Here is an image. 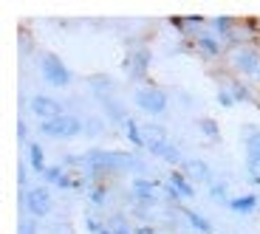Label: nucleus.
<instances>
[{
	"mask_svg": "<svg viewBox=\"0 0 260 234\" xmlns=\"http://www.w3.org/2000/svg\"><path fill=\"white\" fill-rule=\"evenodd\" d=\"M85 167L102 175V172H144V164L130 152H108V150H91L85 155Z\"/></svg>",
	"mask_w": 260,
	"mask_h": 234,
	"instance_id": "obj_1",
	"label": "nucleus"
},
{
	"mask_svg": "<svg viewBox=\"0 0 260 234\" xmlns=\"http://www.w3.org/2000/svg\"><path fill=\"white\" fill-rule=\"evenodd\" d=\"M144 133V150H150L153 155H158L161 161L173 164V167H181L187 158L178 152V147H173V144L167 141V130L164 127H158V124H144L142 127Z\"/></svg>",
	"mask_w": 260,
	"mask_h": 234,
	"instance_id": "obj_2",
	"label": "nucleus"
},
{
	"mask_svg": "<svg viewBox=\"0 0 260 234\" xmlns=\"http://www.w3.org/2000/svg\"><path fill=\"white\" fill-rule=\"evenodd\" d=\"M85 130V122L74 113H62L57 119H48V122H40V133L46 138H74Z\"/></svg>",
	"mask_w": 260,
	"mask_h": 234,
	"instance_id": "obj_3",
	"label": "nucleus"
},
{
	"mask_svg": "<svg viewBox=\"0 0 260 234\" xmlns=\"http://www.w3.org/2000/svg\"><path fill=\"white\" fill-rule=\"evenodd\" d=\"M133 102H136L139 110H144L147 116H164L167 113V93L161 91V88H153V85H147V88H139L136 93H133Z\"/></svg>",
	"mask_w": 260,
	"mask_h": 234,
	"instance_id": "obj_4",
	"label": "nucleus"
},
{
	"mask_svg": "<svg viewBox=\"0 0 260 234\" xmlns=\"http://www.w3.org/2000/svg\"><path fill=\"white\" fill-rule=\"evenodd\" d=\"M40 71H43V79H46L48 85H54V88H68V85L74 82L68 65H65L57 54H43V59H40Z\"/></svg>",
	"mask_w": 260,
	"mask_h": 234,
	"instance_id": "obj_5",
	"label": "nucleus"
},
{
	"mask_svg": "<svg viewBox=\"0 0 260 234\" xmlns=\"http://www.w3.org/2000/svg\"><path fill=\"white\" fill-rule=\"evenodd\" d=\"M23 206H26V212L37 220V217H48L54 209V198L51 192H48V186H31L23 192Z\"/></svg>",
	"mask_w": 260,
	"mask_h": 234,
	"instance_id": "obj_6",
	"label": "nucleus"
},
{
	"mask_svg": "<svg viewBox=\"0 0 260 234\" xmlns=\"http://www.w3.org/2000/svg\"><path fill=\"white\" fill-rule=\"evenodd\" d=\"M31 113L40 119V122H48V119H57L62 116V102L54 96H48V93H37V96L31 99Z\"/></svg>",
	"mask_w": 260,
	"mask_h": 234,
	"instance_id": "obj_7",
	"label": "nucleus"
},
{
	"mask_svg": "<svg viewBox=\"0 0 260 234\" xmlns=\"http://www.w3.org/2000/svg\"><path fill=\"white\" fill-rule=\"evenodd\" d=\"M181 172H184L187 178H192V181H201V183H212V181H215L209 164L201 161V158H187V161L181 164Z\"/></svg>",
	"mask_w": 260,
	"mask_h": 234,
	"instance_id": "obj_8",
	"label": "nucleus"
},
{
	"mask_svg": "<svg viewBox=\"0 0 260 234\" xmlns=\"http://www.w3.org/2000/svg\"><path fill=\"white\" fill-rule=\"evenodd\" d=\"M232 62H235V68L243 71V73H252V76H257V73H260V54L252 51V48H241V51H235Z\"/></svg>",
	"mask_w": 260,
	"mask_h": 234,
	"instance_id": "obj_9",
	"label": "nucleus"
},
{
	"mask_svg": "<svg viewBox=\"0 0 260 234\" xmlns=\"http://www.w3.org/2000/svg\"><path fill=\"white\" fill-rule=\"evenodd\" d=\"M156 181H150V178H133V198L139 203H156Z\"/></svg>",
	"mask_w": 260,
	"mask_h": 234,
	"instance_id": "obj_10",
	"label": "nucleus"
},
{
	"mask_svg": "<svg viewBox=\"0 0 260 234\" xmlns=\"http://www.w3.org/2000/svg\"><path fill=\"white\" fill-rule=\"evenodd\" d=\"M167 186L176 189V195L181 198V201H192V195H195V186L189 183V178L184 175V172H173V175L167 178Z\"/></svg>",
	"mask_w": 260,
	"mask_h": 234,
	"instance_id": "obj_11",
	"label": "nucleus"
},
{
	"mask_svg": "<svg viewBox=\"0 0 260 234\" xmlns=\"http://www.w3.org/2000/svg\"><path fill=\"white\" fill-rule=\"evenodd\" d=\"M257 206H260V198L257 195H238V198L229 201V209H232L235 215H252Z\"/></svg>",
	"mask_w": 260,
	"mask_h": 234,
	"instance_id": "obj_12",
	"label": "nucleus"
},
{
	"mask_svg": "<svg viewBox=\"0 0 260 234\" xmlns=\"http://www.w3.org/2000/svg\"><path fill=\"white\" fill-rule=\"evenodd\" d=\"M28 164H31V169L37 172V175H46V155H43V147H40L37 141L28 144Z\"/></svg>",
	"mask_w": 260,
	"mask_h": 234,
	"instance_id": "obj_13",
	"label": "nucleus"
},
{
	"mask_svg": "<svg viewBox=\"0 0 260 234\" xmlns=\"http://www.w3.org/2000/svg\"><path fill=\"white\" fill-rule=\"evenodd\" d=\"M198 48H201L207 57H218L223 46H221V37H218V34H201V37H198Z\"/></svg>",
	"mask_w": 260,
	"mask_h": 234,
	"instance_id": "obj_14",
	"label": "nucleus"
},
{
	"mask_svg": "<svg viewBox=\"0 0 260 234\" xmlns=\"http://www.w3.org/2000/svg\"><path fill=\"white\" fill-rule=\"evenodd\" d=\"M184 217H187V223L195 228V231H201V234H212V223H209L207 217L201 215V212H195V209H187V212H184Z\"/></svg>",
	"mask_w": 260,
	"mask_h": 234,
	"instance_id": "obj_15",
	"label": "nucleus"
},
{
	"mask_svg": "<svg viewBox=\"0 0 260 234\" xmlns=\"http://www.w3.org/2000/svg\"><path fill=\"white\" fill-rule=\"evenodd\" d=\"M43 178H46L48 183H57V186H77V181H68V175L62 172V167H48Z\"/></svg>",
	"mask_w": 260,
	"mask_h": 234,
	"instance_id": "obj_16",
	"label": "nucleus"
},
{
	"mask_svg": "<svg viewBox=\"0 0 260 234\" xmlns=\"http://www.w3.org/2000/svg\"><path fill=\"white\" fill-rule=\"evenodd\" d=\"M124 136L136 144V147H144V133H142V127H139V124L133 122L130 116H127V122H124Z\"/></svg>",
	"mask_w": 260,
	"mask_h": 234,
	"instance_id": "obj_17",
	"label": "nucleus"
},
{
	"mask_svg": "<svg viewBox=\"0 0 260 234\" xmlns=\"http://www.w3.org/2000/svg\"><path fill=\"white\" fill-rule=\"evenodd\" d=\"M209 198H212L215 203H226V206H229V201H232L223 181H212V183H209Z\"/></svg>",
	"mask_w": 260,
	"mask_h": 234,
	"instance_id": "obj_18",
	"label": "nucleus"
},
{
	"mask_svg": "<svg viewBox=\"0 0 260 234\" xmlns=\"http://www.w3.org/2000/svg\"><path fill=\"white\" fill-rule=\"evenodd\" d=\"M246 175L254 186H260V155H246Z\"/></svg>",
	"mask_w": 260,
	"mask_h": 234,
	"instance_id": "obj_19",
	"label": "nucleus"
},
{
	"mask_svg": "<svg viewBox=\"0 0 260 234\" xmlns=\"http://www.w3.org/2000/svg\"><path fill=\"white\" fill-rule=\"evenodd\" d=\"M246 155H260V130H249V136H246Z\"/></svg>",
	"mask_w": 260,
	"mask_h": 234,
	"instance_id": "obj_20",
	"label": "nucleus"
},
{
	"mask_svg": "<svg viewBox=\"0 0 260 234\" xmlns=\"http://www.w3.org/2000/svg\"><path fill=\"white\" fill-rule=\"evenodd\" d=\"M198 127L204 130V136H207V138H212V141L218 138V124H215L212 119H201V122H198Z\"/></svg>",
	"mask_w": 260,
	"mask_h": 234,
	"instance_id": "obj_21",
	"label": "nucleus"
},
{
	"mask_svg": "<svg viewBox=\"0 0 260 234\" xmlns=\"http://www.w3.org/2000/svg\"><path fill=\"white\" fill-rule=\"evenodd\" d=\"M85 130H88V136H99V133L105 130V122L93 116V119H88V122H85Z\"/></svg>",
	"mask_w": 260,
	"mask_h": 234,
	"instance_id": "obj_22",
	"label": "nucleus"
},
{
	"mask_svg": "<svg viewBox=\"0 0 260 234\" xmlns=\"http://www.w3.org/2000/svg\"><path fill=\"white\" fill-rule=\"evenodd\" d=\"M232 26H235V23H232V17H215V20H212V28H215L218 34H226Z\"/></svg>",
	"mask_w": 260,
	"mask_h": 234,
	"instance_id": "obj_23",
	"label": "nucleus"
},
{
	"mask_svg": "<svg viewBox=\"0 0 260 234\" xmlns=\"http://www.w3.org/2000/svg\"><path fill=\"white\" fill-rule=\"evenodd\" d=\"M17 234H37V220L28 217V220H20L17 223Z\"/></svg>",
	"mask_w": 260,
	"mask_h": 234,
	"instance_id": "obj_24",
	"label": "nucleus"
},
{
	"mask_svg": "<svg viewBox=\"0 0 260 234\" xmlns=\"http://www.w3.org/2000/svg\"><path fill=\"white\" fill-rule=\"evenodd\" d=\"M111 231H113V234H133V231H130V226L122 220V217H113V223H111Z\"/></svg>",
	"mask_w": 260,
	"mask_h": 234,
	"instance_id": "obj_25",
	"label": "nucleus"
},
{
	"mask_svg": "<svg viewBox=\"0 0 260 234\" xmlns=\"http://www.w3.org/2000/svg\"><path fill=\"white\" fill-rule=\"evenodd\" d=\"M218 102H221L223 107H232V104H235L232 91H229V88H221V91H218Z\"/></svg>",
	"mask_w": 260,
	"mask_h": 234,
	"instance_id": "obj_26",
	"label": "nucleus"
},
{
	"mask_svg": "<svg viewBox=\"0 0 260 234\" xmlns=\"http://www.w3.org/2000/svg\"><path fill=\"white\" fill-rule=\"evenodd\" d=\"M91 203H96V206H102V203H105V189L102 186H93L91 189Z\"/></svg>",
	"mask_w": 260,
	"mask_h": 234,
	"instance_id": "obj_27",
	"label": "nucleus"
},
{
	"mask_svg": "<svg viewBox=\"0 0 260 234\" xmlns=\"http://www.w3.org/2000/svg\"><path fill=\"white\" fill-rule=\"evenodd\" d=\"M85 223H88V228H91L93 234H113V231H108V228H105V226H99V223L93 220V217H88V220H85Z\"/></svg>",
	"mask_w": 260,
	"mask_h": 234,
	"instance_id": "obj_28",
	"label": "nucleus"
},
{
	"mask_svg": "<svg viewBox=\"0 0 260 234\" xmlns=\"http://www.w3.org/2000/svg\"><path fill=\"white\" fill-rule=\"evenodd\" d=\"M17 183H20V189L26 192V183H28V175H26V167L20 164V169H17Z\"/></svg>",
	"mask_w": 260,
	"mask_h": 234,
	"instance_id": "obj_29",
	"label": "nucleus"
},
{
	"mask_svg": "<svg viewBox=\"0 0 260 234\" xmlns=\"http://www.w3.org/2000/svg\"><path fill=\"white\" fill-rule=\"evenodd\" d=\"M26 133H28L26 130V122H20L17 124V138H20V141H26Z\"/></svg>",
	"mask_w": 260,
	"mask_h": 234,
	"instance_id": "obj_30",
	"label": "nucleus"
},
{
	"mask_svg": "<svg viewBox=\"0 0 260 234\" xmlns=\"http://www.w3.org/2000/svg\"><path fill=\"white\" fill-rule=\"evenodd\" d=\"M257 79H260V73H257Z\"/></svg>",
	"mask_w": 260,
	"mask_h": 234,
	"instance_id": "obj_31",
	"label": "nucleus"
}]
</instances>
